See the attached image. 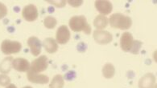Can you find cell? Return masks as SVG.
Returning <instances> with one entry per match:
<instances>
[{"label": "cell", "instance_id": "cell-1", "mask_svg": "<svg viewBox=\"0 0 157 88\" xmlns=\"http://www.w3.org/2000/svg\"><path fill=\"white\" fill-rule=\"evenodd\" d=\"M69 27L74 32L84 31L85 34H90L91 33V26L88 23L84 15H74L69 21Z\"/></svg>", "mask_w": 157, "mask_h": 88}, {"label": "cell", "instance_id": "cell-2", "mask_svg": "<svg viewBox=\"0 0 157 88\" xmlns=\"http://www.w3.org/2000/svg\"><path fill=\"white\" fill-rule=\"evenodd\" d=\"M109 22L111 27L123 30H128L132 25L131 18L121 13H115L110 15Z\"/></svg>", "mask_w": 157, "mask_h": 88}, {"label": "cell", "instance_id": "cell-3", "mask_svg": "<svg viewBox=\"0 0 157 88\" xmlns=\"http://www.w3.org/2000/svg\"><path fill=\"white\" fill-rule=\"evenodd\" d=\"M21 49L22 44L18 41L5 39L1 43V51L6 55L19 53L21 51Z\"/></svg>", "mask_w": 157, "mask_h": 88}, {"label": "cell", "instance_id": "cell-4", "mask_svg": "<svg viewBox=\"0 0 157 88\" xmlns=\"http://www.w3.org/2000/svg\"><path fill=\"white\" fill-rule=\"evenodd\" d=\"M48 67V58L45 55H41L39 58H36L33 61L29 70L35 73H40L47 70Z\"/></svg>", "mask_w": 157, "mask_h": 88}, {"label": "cell", "instance_id": "cell-5", "mask_svg": "<svg viewBox=\"0 0 157 88\" xmlns=\"http://www.w3.org/2000/svg\"><path fill=\"white\" fill-rule=\"evenodd\" d=\"M93 37H94L95 42L100 45H106L108 43H111L113 40L112 34L106 30H94V34H93Z\"/></svg>", "mask_w": 157, "mask_h": 88}, {"label": "cell", "instance_id": "cell-6", "mask_svg": "<svg viewBox=\"0 0 157 88\" xmlns=\"http://www.w3.org/2000/svg\"><path fill=\"white\" fill-rule=\"evenodd\" d=\"M38 9L34 4H28L22 11V16L28 22H34L38 18Z\"/></svg>", "mask_w": 157, "mask_h": 88}, {"label": "cell", "instance_id": "cell-7", "mask_svg": "<svg viewBox=\"0 0 157 88\" xmlns=\"http://www.w3.org/2000/svg\"><path fill=\"white\" fill-rule=\"evenodd\" d=\"M70 39V31L68 26L62 25L57 29L56 33V41L59 44H66Z\"/></svg>", "mask_w": 157, "mask_h": 88}, {"label": "cell", "instance_id": "cell-8", "mask_svg": "<svg viewBox=\"0 0 157 88\" xmlns=\"http://www.w3.org/2000/svg\"><path fill=\"white\" fill-rule=\"evenodd\" d=\"M95 8L98 11L99 13H101L102 15H110V13L113 10V5L110 1L107 0H98L94 2Z\"/></svg>", "mask_w": 157, "mask_h": 88}, {"label": "cell", "instance_id": "cell-9", "mask_svg": "<svg viewBox=\"0 0 157 88\" xmlns=\"http://www.w3.org/2000/svg\"><path fill=\"white\" fill-rule=\"evenodd\" d=\"M156 78L152 73L144 75L139 81V88H155Z\"/></svg>", "mask_w": 157, "mask_h": 88}, {"label": "cell", "instance_id": "cell-10", "mask_svg": "<svg viewBox=\"0 0 157 88\" xmlns=\"http://www.w3.org/2000/svg\"><path fill=\"white\" fill-rule=\"evenodd\" d=\"M27 78H28V81L36 84H47L49 82L48 76L45 75H42V74L35 73L30 70L28 71Z\"/></svg>", "mask_w": 157, "mask_h": 88}, {"label": "cell", "instance_id": "cell-11", "mask_svg": "<svg viewBox=\"0 0 157 88\" xmlns=\"http://www.w3.org/2000/svg\"><path fill=\"white\" fill-rule=\"evenodd\" d=\"M28 45L30 48L31 53L34 56H38L41 53L42 43L37 37L32 36L28 39Z\"/></svg>", "mask_w": 157, "mask_h": 88}, {"label": "cell", "instance_id": "cell-12", "mask_svg": "<svg viewBox=\"0 0 157 88\" xmlns=\"http://www.w3.org/2000/svg\"><path fill=\"white\" fill-rule=\"evenodd\" d=\"M133 35L130 32H124L121 35L120 47L123 51L128 52L131 51L133 45Z\"/></svg>", "mask_w": 157, "mask_h": 88}, {"label": "cell", "instance_id": "cell-13", "mask_svg": "<svg viewBox=\"0 0 157 88\" xmlns=\"http://www.w3.org/2000/svg\"><path fill=\"white\" fill-rule=\"evenodd\" d=\"M30 62L28 59L24 58H16L13 59L12 67L19 72H26L30 69Z\"/></svg>", "mask_w": 157, "mask_h": 88}, {"label": "cell", "instance_id": "cell-14", "mask_svg": "<svg viewBox=\"0 0 157 88\" xmlns=\"http://www.w3.org/2000/svg\"><path fill=\"white\" fill-rule=\"evenodd\" d=\"M43 46L46 51L49 54H54L58 50V44L56 41L52 38H47L44 40Z\"/></svg>", "mask_w": 157, "mask_h": 88}, {"label": "cell", "instance_id": "cell-15", "mask_svg": "<svg viewBox=\"0 0 157 88\" xmlns=\"http://www.w3.org/2000/svg\"><path fill=\"white\" fill-rule=\"evenodd\" d=\"M108 23H109V19L102 15H98L97 17L95 18V19L94 20V27L100 30L108 26Z\"/></svg>", "mask_w": 157, "mask_h": 88}, {"label": "cell", "instance_id": "cell-16", "mask_svg": "<svg viewBox=\"0 0 157 88\" xmlns=\"http://www.w3.org/2000/svg\"><path fill=\"white\" fill-rule=\"evenodd\" d=\"M12 62H13L12 57L5 58L0 63V72L4 75L8 74L12 67Z\"/></svg>", "mask_w": 157, "mask_h": 88}, {"label": "cell", "instance_id": "cell-17", "mask_svg": "<svg viewBox=\"0 0 157 88\" xmlns=\"http://www.w3.org/2000/svg\"><path fill=\"white\" fill-rule=\"evenodd\" d=\"M114 74H115V68L114 65L110 62L104 65L102 67V75L105 79H111L114 77Z\"/></svg>", "mask_w": 157, "mask_h": 88}, {"label": "cell", "instance_id": "cell-18", "mask_svg": "<svg viewBox=\"0 0 157 88\" xmlns=\"http://www.w3.org/2000/svg\"><path fill=\"white\" fill-rule=\"evenodd\" d=\"M65 85L64 77L61 75H56L53 77L50 83L48 88H63Z\"/></svg>", "mask_w": 157, "mask_h": 88}, {"label": "cell", "instance_id": "cell-19", "mask_svg": "<svg viewBox=\"0 0 157 88\" xmlns=\"http://www.w3.org/2000/svg\"><path fill=\"white\" fill-rule=\"evenodd\" d=\"M57 24V21L54 17L49 15L44 19V25L48 29H53Z\"/></svg>", "mask_w": 157, "mask_h": 88}, {"label": "cell", "instance_id": "cell-20", "mask_svg": "<svg viewBox=\"0 0 157 88\" xmlns=\"http://www.w3.org/2000/svg\"><path fill=\"white\" fill-rule=\"evenodd\" d=\"M142 44V42H140V40H134L133 45H132V48H131L130 52L134 55H138L140 53V51L141 49Z\"/></svg>", "mask_w": 157, "mask_h": 88}, {"label": "cell", "instance_id": "cell-21", "mask_svg": "<svg viewBox=\"0 0 157 88\" xmlns=\"http://www.w3.org/2000/svg\"><path fill=\"white\" fill-rule=\"evenodd\" d=\"M10 83H11V79L8 75L1 74L0 75V86H7Z\"/></svg>", "mask_w": 157, "mask_h": 88}, {"label": "cell", "instance_id": "cell-22", "mask_svg": "<svg viewBox=\"0 0 157 88\" xmlns=\"http://www.w3.org/2000/svg\"><path fill=\"white\" fill-rule=\"evenodd\" d=\"M7 8L3 3L0 2V19H2L7 15Z\"/></svg>", "mask_w": 157, "mask_h": 88}, {"label": "cell", "instance_id": "cell-23", "mask_svg": "<svg viewBox=\"0 0 157 88\" xmlns=\"http://www.w3.org/2000/svg\"><path fill=\"white\" fill-rule=\"evenodd\" d=\"M50 4L54 5L56 7H64L66 5V1H48Z\"/></svg>", "mask_w": 157, "mask_h": 88}, {"label": "cell", "instance_id": "cell-24", "mask_svg": "<svg viewBox=\"0 0 157 88\" xmlns=\"http://www.w3.org/2000/svg\"><path fill=\"white\" fill-rule=\"evenodd\" d=\"M76 77L75 71H69L66 75H65V79L66 80H73Z\"/></svg>", "mask_w": 157, "mask_h": 88}, {"label": "cell", "instance_id": "cell-25", "mask_svg": "<svg viewBox=\"0 0 157 88\" xmlns=\"http://www.w3.org/2000/svg\"><path fill=\"white\" fill-rule=\"evenodd\" d=\"M68 3L73 7H78L83 3L82 1H68Z\"/></svg>", "mask_w": 157, "mask_h": 88}, {"label": "cell", "instance_id": "cell-26", "mask_svg": "<svg viewBox=\"0 0 157 88\" xmlns=\"http://www.w3.org/2000/svg\"><path fill=\"white\" fill-rule=\"evenodd\" d=\"M6 88H17V87H16V86H15V84H9L8 86H7Z\"/></svg>", "mask_w": 157, "mask_h": 88}, {"label": "cell", "instance_id": "cell-27", "mask_svg": "<svg viewBox=\"0 0 157 88\" xmlns=\"http://www.w3.org/2000/svg\"><path fill=\"white\" fill-rule=\"evenodd\" d=\"M23 88H33V87H32L31 86H24V87H23Z\"/></svg>", "mask_w": 157, "mask_h": 88}]
</instances>
